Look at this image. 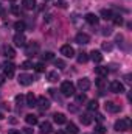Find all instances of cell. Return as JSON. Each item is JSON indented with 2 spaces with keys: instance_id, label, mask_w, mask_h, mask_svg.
<instances>
[{
  "instance_id": "6da1fadb",
  "label": "cell",
  "mask_w": 132,
  "mask_h": 134,
  "mask_svg": "<svg viewBox=\"0 0 132 134\" xmlns=\"http://www.w3.org/2000/svg\"><path fill=\"white\" fill-rule=\"evenodd\" d=\"M113 130L118 131V133H124V131L131 130V119L129 117H123V119L117 120L115 125H113Z\"/></svg>"
},
{
  "instance_id": "7a4b0ae2",
  "label": "cell",
  "mask_w": 132,
  "mask_h": 134,
  "mask_svg": "<svg viewBox=\"0 0 132 134\" xmlns=\"http://www.w3.org/2000/svg\"><path fill=\"white\" fill-rule=\"evenodd\" d=\"M61 92H62L64 97H71V95H75V84H73L71 81H64V83L61 84Z\"/></svg>"
},
{
  "instance_id": "3957f363",
  "label": "cell",
  "mask_w": 132,
  "mask_h": 134,
  "mask_svg": "<svg viewBox=\"0 0 132 134\" xmlns=\"http://www.w3.org/2000/svg\"><path fill=\"white\" fill-rule=\"evenodd\" d=\"M17 81H19L20 86H30V84L34 81V78L31 76V75H28V73H20L19 78H17Z\"/></svg>"
},
{
  "instance_id": "277c9868",
  "label": "cell",
  "mask_w": 132,
  "mask_h": 134,
  "mask_svg": "<svg viewBox=\"0 0 132 134\" xmlns=\"http://www.w3.org/2000/svg\"><path fill=\"white\" fill-rule=\"evenodd\" d=\"M14 70H16V66L13 63H5L3 64V73H5V76L13 78L14 76Z\"/></svg>"
},
{
  "instance_id": "5b68a950",
  "label": "cell",
  "mask_w": 132,
  "mask_h": 134,
  "mask_svg": "<svg viewBox=\"0 0 132 134\" xmlns=\"http://www.w3.org/2000/svg\"><path fill=\"white\" fill-rule=\"evenodd\" d=\"M36 106H39L40 111H47V109L50 108V100L45 98V97H39V98L36 100Z\"/></svg>"
},
{
  "instance_id": "8992f818",
  "label": "cell",
  "mask_w": 132,
  "mask_h": 134,
  "mask_svg": "<svg viewBox=\"0 0 132 134\" xmlns=\"http://www.w3.org/2000/svg\"><path fill=\"white\" fill-rule=\"evenodd\" d=\"M110 91H112L113 94H123V92H124V86H123V83H120V81H112V83H110Z\"/></svg>"
},
{
  "instance_id": "52a82bcc",
  "label": "cell",
  "mask_w": 132,
  "mask_h": 134,
  "mask_svg": "<svg viewBox=\"0 0 132 134\" xmlns=\"http://www.w3.org/2000/svg\"><path fill=\"white\" fill-rule=\"evenodd\" d=\"M61 53H62L65 58H73V56H75V48L67 44V45H62V47H61Z\"/></svg>"
},
{
  "instance_id": "ba28073f",
  "label": "cell",
  "mask_w": 132,
  "mask_h": 134,
  "mask_svg": "<svg viewBox=\"0 0 132 134\" xmlns=\"http://www.w3.org/2000/svg\"><path fill=\"white\" fill-rule=\"evenodd\" d=\"M75 41H76L79 45H86V44L90 42V37H89V34H86V33H78L76 37H75Z\"/></svg>"
},
{
  "instance_id": "9c48e42d",
  "label": "cell",
  "mask_w": 132,
  "mask_h": 134,
  "mask_svg": "<svg viewBox=\"0 0 132 134\" xmlns=\"http://www.w3.org/2000/svg\"><path fill=\"white\" fill-rule=\"evenodd\" d=\"M78 87H79L82 92L89 91V89H90V80H89V78H81V80H78Z\"/></svg>"
},
{
  "instance_id": "30bf717a",
  "label": "cell",
  "mask_w": 132,
  "mask_h": 134,
  "mask_svg": "<svg viewBox=\"0 0 132 134\" xmlns=\"http://www.w3.org/2000/svg\"><path fill=\"white\" fill-rule=\"evenodd\" d=\"M104 108H106V111H107V112H118V111L121 109V106H120V104H117V103H113V101H106Z\"/></svg>"
},
{
  "instance_id": "8fae6325",
  "label": "cell",
  "mask_w": 132,
  "mask_h": 134,
  "mask_svg": "<svg viewBox=\"0 0 132 134\" xmlns=\"http://www.w3.org/2000/svg\"><path fill=\"white\" fill-rule=\"evenodd\" d=\"M37 50H39V44H37V42H31L30 45H27L25 53H27L28 56H33L34 53H37Z\"/></svg>"
},
{
  "instance_id": "7c38bea8",
  "label": "cell",
  "mask_w": 132,
  "mask_h": 134,
  "mask_svg": "<svg viewBox=\"0 0 132 134\" xmlns=\"http://www.w3.org/2000/svg\"><path fill=\"white\" fill-rule=\"evenodd\" d=\"M13 41H14V44L17 45V47H23L25 44H27V39H25V36L22 33H17L14 37H13Z\"/></svg>"
},
{
  "instance_id": "4fadbf2b",
  "label": "cell",
  "mask_w": 132,
  "mask_h": 134,
  "mask_svg": "<svg viewBox=\"0 0 132 134\" xmlns=\"http://www.w3.org/2000/svg\"><path fill=\"white\" fill-rule=\"evenodd\" d=\"M86 22L87 24H90V25H98L99 22V17L98 16H95V14H92V13H89V14H86Z\"/></svg>"
},
{
  "instance_id": "5bb4252c",
  "label": "cell",
  "mask_w": 132,
  "mask_h": 134,
  "mask_svg": "<svg viewBox=\"0 0 132 134\" xmlns=\"http://www.w3.org/2000/svg\"><path fill=\"white\" fill-rule=\"evenodd\" d=\"M39 130L42 134H50L51 133V123L50 122H42L39 123Z\"/></svg>"
},
{
  "instance_id": "9a60e30c",
  "label": "cell",
  "mask_w": 132,
  "mask_h": 134,
  "mask_svg": "<svg viewBox=\"0 0 132 134\" xmlns=\"http://www.w3.org/2000/svg\"><path fill=\"white\" fill-rule=\"evenodd\" d=\"M3 55H5L6 58H14V56H16V52H14V48H13L11 45H5V48H3Z\"/></svg>"
},
{
  "instance_id": "2e32d148",
  "label": "cell",
  "mask_w": 132,
  "mask_h": 134,
  "mask_svg": "<svg viewBox=\"0 0 132 134\" xmlns=\"http://www.w3.org/2000/svg\"><path fill=\"white\" fill-rule=\"evenodd\" d=\"M89 58H92L93 63H101L103 61V55H101V52H98V50H93Z\"/></svg>"
},
{
  "instance_id": "e0dca14e",
  "label": "cell",
  "mask_w": 132,
  "mask_h": 134,
  "mask_svg": "<svg viewBox=\"0 0 132 134\" xmlns=\"http://www.w3.org/2000/svg\"><path fill=\"white\" fill-rule=\"evenodd\" d=\"M53 120H55L58 125H62V123H65V122H67L65 115H64V114H61V112H56V114L53 115Z\"/></svg>"
},
{
  "instance_id": "ac0fdd59",
  "label": "cell",
  "mask_w": 132,
  "mask_h": 134,
  "mask_svg": "<svg viewBox=\"0 0 132 134\" xmlns=\"http://www.w3.org/2000/svg\"><path fill=\"white\" fill-rule=\"evenodd\" d=\"M25 122H27L30 126H34V125H37V117H36L34 114H27V115H25Z\"/></svg>"
},
{
  "instance_id": "d6986e66",
  "label": "cell",
  "mask_w": 132,
  "mask_h": 134,
  "mask_svg": "<svg viewBox=\"0 0 132 134\" xmlns=\"http://www.w3.org/2000/svg\"><path fill=\"white\" fill-rule=\"evenodd\" d=\"M47 80H48L50 83H56V81L59 80V73H58L56 70H51V72H48V75H47Z\"/></svg>"
},
{
  "instance_id": "ffe728a7",
  "label": "cell",
  "mask_w": 132,
  "mask_h": 134,
  "mask_svg": "<svg viewBox=\"0 0 132 134\" xmlns=\"http://www.w3.org/2000/svg\"><path fill=\"white\" fill-rule=\"evenodd\" d=\"M25 100H27V106H30V108H33V106H36V97H34V94L33 92H30L27 97H25Z\"/></svg>"
},
{
  "instance_id": "44dd1931",
  "label": "cell",
  "mask_w": 132,
  "mask_h": 134,
  "mask_svg": "<svg viewBox=\"0 0 132 134\" xmlns=\"http://www.w3.org/2000/svg\"><path fill=\"white\" fill-rule=\"evenodd\" d=\"M79 120H81V123H82V125H86V126H87V125H90V123H92V120H93V119L90 117V114H81Z\"/></svg>"
},
{
  "instance_id": "7402d4cb",
  "label": "cell",
  "mask_w": 132,
  "mask_h": 134,
  "mask_svg": "<svg viewBox=\"0 0 132 134\" xmlns=\"http://www.w3.org/2000/svg\"><path fill=\"white\" fill-rule=\"evenodd\" d=\"M101 17H103L104 20H112L113 13H112L110 9H101Z\"/></svg>"
},
{
  "instance_id": "603a6c76",
  "label": "cell",
  "mask_w": 132,
  "mask_h": 134,
  "mask_svg": "<svg viewBox=\"0 0 132 134\" xmlns=\"http://www.w3.org/2000/svg\"><path fill=\"white\" fill-rule=\"evenodd\" d=\"M76 59H78V63H79V64H86V63L89 61V53L81 52V53L78 55V58H76Z\"/></svg>"
},
{
  "instance_id": "cb8c5ba5",
  "label": "cell",
  "mask_w": 132,
  "mask_h": 134,
  "mask_svg": "<svg viewBox=\"0 0 132 134\" xmlns=\"http://www.w3.org/2000/svg\"><path fill=\"white\" fill-rule=\"evenodd\" d=\"M22 5L25 9H34L36 8V0H22Z\"/></svg>"
},
{
  "instance_id": "d4e9b609",
  "label": "cell",
  "mask_w": 132,
  "mask_h": 134,
  "mask_svg": "<svg viewBox=\"0 0 132 134\" xmlns=\"http://www.w3.org/2000/svg\"><path fill=\"white\" fill-rule=\"evenodd\" d=\"M95 72L98 73L99 76H106V75L109 73V69L106 66H98V67H95Z\"/></svg>"
},
{
  "instance_id": "484cf974",
  "label": "cell",
  "mask_w": 132,
  "mask_h": 134,
  "mask_svg": "<svg viewBox=\"0 0 132 134\" xmlns=\"http://www.w3.org/2000/svg\"><path fill=\"white\" fill-rule=\"evenodd\" d=\"M78 134L79 133V130H78V126L75 125V123H67V134Z\"/></svg>"
},
{
  "instance_id": "4316f807",
  "label": "cell",
  "mask_w": 132,
  "mask_h": 134,
  "mask_svg": "<svg viewBox=\"0 0 132 134\" xmlns=\"http://www.w3.org/2000/svg\"><path fill=\"white\" fill-rule=\"evenodd\" d=\"M87 109H89V111H97V109H98V101H97V100L89 101V104H87Z\"/></svg>"
},
{
  "instance_id": "83f0119b",
  "label": "cell",
  "mask_w": 132,
  "mask_h": 134,
  "mask_svg": "<svg viewBox=\"0 0 132 134\" xmlns=\"http://www.w3.org/2000/svg\"><path fill=\"white\" fill-rule=\"evenodd\" d=\"M14 28H16L19 33H22V31L25 30V22H22V20H20V22H16V24H14Z\"/></svg>"
},
{
  "instance_id": "f1b7e54d",
  "label": "cell",
  "mask_w": 132,
  "mask_h": 134,
  "mask_svg": "<svg viewBox=\"0 0 132 134\" xmlns=\"http://www.w3.org/2000/svg\"><path fill=\"white\" fill-rule=\"evenodd\" d=\"M33 63L31 61H23L22 64H20V69H23V70H28V69H33Z\"/></svg>"
},
{
  "instance_id": "f546056e",
  "label": "cell",
  "mask_w": 132,
  "mask_h": 134,
  "mask_svg": "<svg viewBox=\"0 0 132 134\" xmlns=\"http://www.w3.org/2000/svg\"><path fill=\"white\" fill-rule=\"evenodd\" d=\"M112 20H113V24H115L117 27L123 25V17H121V16H113V17H112Z\"/></svg>"
},
{
  "instance_id": "4dcf8cb0",
  "label": "cell",
  "mask_w": 132,
  "mask_h": 134,
  "mask_svg": "<svg viewBox=\"0 0 132 134\" xmlns=\"http://www.w3.org/2000/svg\"><path fill=\"white\" fill-rule=\"evenodd\" d=\"M87 101V97H86V94H79V95H76V103L79 104V103H86Z\"/></svg>"
},
{
  "instance_id": "1f68e13d",
  "label": "cell",
  "mask_w": 132,
  "mask_h": 134,
  "mask_svg": "<svg viewBox=\"0 0 132 134\" xmlns=\"http://www.w3.org/2000/svg\"><path fill=\"white\" fill-rule=\"evenodd\" d=\"M34 69H36V72H37V73H42V72H45V66H44L42 63H37V64L34 66Z\"/></svg>"
},
{
  "instance_id": "d6a6232c",
  "label": "cell",
  "mask_w": 132,
  "mask_h": 134,
  "mask_svg": "<svg viewBox=\"0 0 132 134\" xmlns=\"http://www.w3.org/2000/svg\"><path fill=\"white\" fill-rule=\"evenodd\" d=\"M58 8H62V9H65L67 8V2L65 0H56V3H55Z\"/></svg>"
},
{
  "instance_id": "836d02e7",
  "label": "cell",
  "mask_w": 132,
  "mask_h": 134,
  "mask_svg": "<svg viewBox=\"0 0 132 134\" xmlns=\"http://www.w3.org/2000/svg\"><path fill=\"white\" fill-rule=\"evenodd\" d=\"M101 47H103V50H107V52H110V50L113 48V45H112L110 42H103V45H101Z\"/></svg>"
},
{
  "instance_id": "e575fe53",
  "label": "cell",
  "mask_w": 132,
  "mask_h": 134,
  "mask_svg": "<svg viewBox=\"0 0 132 134\" xmlns=\"http://www.w3.org/2000/svg\"><path fill=\"white\" fill-rule=\"evenodd\" d=\"M42 59H45V61H50V59H53V53H51V52H45V53L42 55Z\"/></svg>"
},
{
  "instance_id": "d590c367",
  "label": "cell",
  "mask_w": 132,
  "mask_h": 134,
  "mask_svg": "<svg viewBox=\"0 0 132 134\" xmlns=\"http://www.w3.org/2000/svg\"><path fill=\"white\" fill-rule=\"evenodd\" d=\"M55 66L58 67V69H65V63H64L62 59H56V61H55Z\"/></svg>"
},
{
  "instance_id": "8d00e7d4",
  "label": "cell",
  "mask_w": 132,
  "mask_h": 134,
  "mask_svg": "<svg viewBox=\"0 0 132 134\" xmlns=\"http://www.w3.org/2000/svg\"><path fill=\"white\" fill-rule=\"evenodd\" d=\"M95 131H97V134H104L106 133V128H104L103 125H98V126L95 128Z\"/></svg>"
},
{
  "instance_id": "74e56055",
  "label": "cell",
  "mask_w": 132,
  "mask_h": 134,
  "mask_svg": "<svg viewBox=\"0 0 132 134\" xmlns=\"http://www.w3.org/2000/svg\"><path fill=\"white\" fill-rule=\"evenodd\" d=\"M95 84H97L98 87H104V86H106V81H104L103 78H98V80L95 81Z\"/></svg>"
},
{
  "instance_id": "f35d334b",
  "label": "cell",
  "mask_w": 132,
  "mask_h": 134,
  "mask_svg": "<svg viewBox=\"0 0 132 134\" xmlns=\"http://www.w3.org/2000/svg\"><path fill=\"white\" fill-rule=\"evenodd\" d=\"M11 11H13L14 14H17V16H20V9H19L17 6H11Z\"/></svg>"
},
{
  "instance_id": "ab89813d",
  "label": "cell",
  "mask_w": 132,
  "mask_h": 134,
  "mask_svg": "<svg viewBox=\"0 0 132 134\" xmlns=\"http://www.w3.org/2000/svg\"><path fill=\"white\" fill-rule=\"evenodd\" d=\"M103 30H104V31H103V34H104V36H109V34L112 33V31H110V28H103Z\"/></svg>"
},
{
  "instance_id": "60d3db41",
  "label": "cell",
  "mask_w": 132,
  "mask_h": 134,
  "mask_svg": "<svg viewBox=\"0 0 132 134\" xmlns=\"http://www.w3.org/2000/svg\"><path fill=\"white\" fill-rule=\"evenodd\" d=\"M16 101L17 103H22L23 101V95H16Z\"/></svg>"
},
{
  "instance_id": "b9f144b4",
  "label": "cell",
  "mask_w": 132,
  "mask_h": 134,
  "mask_svg": "<svg viewBox=\"0 0 132 134\" xmlns=\"http://www.w3.org/2000/svg\"><path fill=\"white\" fill-rule=\"evenodd\" d=\"M124 81L126 83H131L132 80H131V75H124Z\"/></svg>"
},
{
  "instance_id": "7bdbcfd3",
  "label": "cell",
  "mask_w": 132,
  "mask_h": 134,
  "mask_svg": "<svg viewBox=\"0 0 132 134\" xmlns=\"http://www.w3.org/2000/svg\"><path fill=\"white\" fill-rule=\"evenodd\" d=\"M23 133L25 134H33V131H31L30 128H23Z\"/></svg>"
},
{
  "instance_id": "ee69618b",
  "label": "cell",
  "mask_w": 132,
  "mask_h": 134,
  "mask_svg": "<svg viewBox=\"0 0 132 134\" xmlns=\"http://www.w3.org/2000/svg\"><path fill=\"white\" fill-rule=\"evenodd\" d=\"M121 41H123V36H121V34H117V42H118V44H120V42H121Z\"/></svg>"
},
{
  "instance_id": "f6af8a7d",
  "label": "cell",
  "mask_w": 132,
  "mask_h": 134,
  "mask_svg": "<svg viewBox=\"0 0 132 134\" xmlns=\"http://www.w3.org/2000/svg\"><path fill=\"white\" fill-rule=\"evenodd\" d=\"M97 120H98V122H103V120H104V117H103L101 114H98V115H97Z\"/></svg>"
},
{
  "instance_id": "bcb514c9",
  "label": "cell",
  "mask_w": 132,
  "mask_h": 134,
  "mask_svg": "<svg viewBox=\"0 0 132 134\" xmlns=\"http://www.w3.org/2000/svg\"><path fill=\"white\" fill-rule=\"evenodd\" d=\"M56 134H67V131H62V130H58V131H56Z\"/></svg>"
},
{
  "instance_id": "7dc6e473",
  "label": "cell",
  "mask_w": 132,
  "mask_h": 134,
  "mask_svg": "<svg viewBox=\"0 0 132 134\" xmlns=\"http://www.w3.org/2000/svg\"><path fill=\"white\" fill-rule=\"evenodd\" d=\"M9 134H20L19 131H16V130H13V131H9Z\"/></svg>"
},
{
  "instance_id": "c3c4849f",
  "label": "cell",
  "mask_w": 132,
  "mask_h": 134,
  "mask_svg": "<svg viewBox=\"0 0 132 134\" xmlns=\"http://www.w3.org/2000/svg\"><path fill=\"white\" fill-rule=\"evenodd\" d=\"M3 81H5V80H3V76L0 75V84H3Z\"/></svg>"
},
{
  "instance_id": "681fc988",
  "label": "cell",
  "mask_w": 132,
  "mask_h": 134,
  "mask_svg": "<svg viewBox=\"0 0 132 134\" xmlns=\"http://www.w3.org/2000/svg\"><path fill=\"white\" fill-rule=\"evenodd\" d=\"M2 119H5V117H3V114H2V112H0V120H2Z\"/></svg>"
},
{
  "instance_id": "f907efd6",
  "label": "cell",
  "mask_w": 132,
  "mask_h": 134,
  "mask_svg": "<svg viewBox=\"0 0 132 134\" xmlns=\"http://www.w3.org/2000/svg\"><path fill=\"white\" fill-rule=\"evenodd\" d=\"M11 2H16V0H11Z\"/></svg>"
},
{
  "instance_id": "816d5d0a",
  "label": "cell",
  "mask_w": 132,
  "mask_h": 134,
  "mask_svg": "<svg viewBox=\"0 0 132 134\" xmlns=\"http://www.w3.org/2000/svg\"><path fill=\"white\" fill-rule=\"evenodd\" d=\"M45 2H47V0H45Z\"/></svg>"
}]
</instances>
